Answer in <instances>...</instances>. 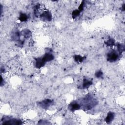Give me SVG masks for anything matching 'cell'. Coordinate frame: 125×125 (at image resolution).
Here are the masks:
<instances>
[{
    "instance_id": "cell-1",
    "label": "cell",
    "mask_w": 125,
    "mask_h": 125,
    "mask_svg": "<svg viewBox=\"0 0 125 125\" xmlns=\"http://www.w3.org/2000/svg\"><path fill=\"white\" fill-rule=\"evenodd\" d=\"M83 100V108L85 110H89L97 104V101L90 97L85 98Z\"/></svg>"
},
{
    "instance_id": "cell-2",
    "label": "cell",
    "mask_w": 125,
    "mask_h": 125,
    "mask_svg": "<svg viewBox=\"0 0 125 125\" xmlns=\"http://www.w3.org/2000/svg\"><path fill=\"white\" fill-rule=\"evenodd\" d=\"M2 125H21L22 121L20 119L3 117L1 119Z\"/></svg>"
},
{
    "instance_id": "cell-3",
    "label": "cell",
    "mask_w": 125,
    "mask_h": 125,
    "mask_svg": "<svg viewBox=\"0 0 125 125\" xmlns=\"http://www.w3.org/2000/svg\"><path fill=\"white\" fill-rule=\"evenodd\" d=\"M37 104L44 109H47L50 106L53 104V101L50 99H45L37 103Z\"/></svg>"
},
{
    "instance_id": "cell-4",
    "label": "cell",
    "mask_w": 125,
    "mask_h": 125,
    "mask_svg": "<svg viewBox=\"0 0 125 125\" xmlns=\"http://www.w3.org/2000/svg\"><path fill=\"white\" fill-rule=\"evenodd\" d=\"M40 19L44 21H49L52 19V15L49 11H44L40 15Z\"/></svg>"
},
{
    "instance_id": "cell-5",
    "label": "cell",
    "mask_w": 125,
    "mask_h": 125,
    "mask_svg": "<svg viewBox=\"0 0 125 125\" xmlns=\"http://www.w3.org/2000/svg\"><path fill=\"white\" fill-rule=\"evenodd\" d=\"M119 58V55L115 51H112L109 53L107 56V60L110 62L116 61Z\"/></svg>"
},
{
    "instance_id": "cell-6",
    "label": "cell",
    "mask_w": 125,
    "mask_h": 125,
    "mask_svg": "<svg viewBox=\"0 0 125 125\" xmlns=\"http://www.w3.org/2000/svg\"><path fill=\"white\" fill-rule=\"evenodd\" d=\"M46 62L43 59V57L38 58L36 59V62H35V66L38 68H40L44 66Z\"/></svg>"
},
{
    "instance_id": "cell-7",
    "label": "cell",
    "mask_w": 125,
    "mask_h": 125,
    "mask_svg": "<svg viewBox=\"0 0 125 125\" xmlns=\"http://www.w3.org/2000/svg\"><path fill=\"white\" fill-rule=\"evenodd\" d=\"M69 108L71 111H74L81 108V105L77 102H72L69 105Z\"/></svg>"
},
{
    "instance_id": "cell-8",
    "label": "cell",
    "mask_w": 125,
    "mask_h": 125,
    "mask_svg": "<svg viewBox=\"0 0 125 125\" xmlns=\"http://www.w3.org/2000/svg\"><path fill=\"white\" fill-rule=\"evenodd\" d=\"M114 117H115L114 113L110 111L107 113V115L105 119V121L107 123L109 124L113 121V120L114 118Z\"/></svg>"
},
{
    "instance_id": "cell-9",
    "label": "cell",
    "mask_w": 125,
    "mask_h": 125,
    "mask_svg": "<svg viewBox=\"0 0 125 125\" xmlns=\"http://www.w3.org/2000/svg\"><path fill=\"white\" fill-rule=\"evenodd\" d=\"M92 84V82L89 80H88L86 79H84L83 82V84L82 85V88L85 89L88 88Z\"/></svg>"
},
{
    "instance_id": "cell-10",
    "label": "cell",
    "mask_w": 125,
    "mask_h": 125,
    "mask_svg": "<svg viewBox=\"0 0 125 125\" xmlns=\"http://www.w3.org/2000/svg\"><path fill=\"white\" fill-rule=\"evenodd\" d=\"M42 57L46 62L51 61L53 60L54 58L53 55L52 53H49V52L46 53Z\"/></svg>"
},
{
    "instance_id": "cell-11",
    "label": "cell",
    "mask_w": 125,
    "mask_h": 125,
    "mask_svg": "<svg viewBox=\"0 0 125 125\" xmlns=\"http://www.w3.org/2000/svg\"><path fill=\"white\" fill-rule=\"evenodd\" d=\"M74 58L75 61L77 62H82L86 58L85 57H82L80 55H75Z\"/></svg>"
},
{
    "instance_id": "cell-12",
    "label": "cell",
    "mask_w": 125,
    "mask_h": 125,
    "mask_svg": "<svg viewBox=\"0 0 125 125\" xmlns=\"http://www.w3.org/2000/svg\"><path fill=\"white\" fill-rule=\"evenodd\" d=\"M28 19V16L26 14L24 13H21L19 17V20L21 21V22H24L25 21L27 20Z\"/></svg>"
},
{
    "instance_id": "cell-13",
    "label": "cell",
    "mask_w": 125,
    "mask_h": 125,
    "mask_svg": "<svg viewBox=\"0 0 125 125\" xmlns=\"http://www.w3.org/2000/svg\"><path fill=\"white\" fill-rule=\"evenodd\" d=\"M21 34L25 38H28L31 35V33L30 31L28 29H24V30H23Z\"/></svg>"
},
{
    "instance_id": "cell-14",
    "label": "cell",
    "mask_w": 125,
    "mask_h": 125,
    "mask_svg": "<svg viewBox=\"0 0 125 125\" xmlns=\"http://www.w3.org/2000/svg\"><path fill=\"white\" fill-rule=\"evenodd\" d=\"M105 43L108 46H112L115 44V41L113 39H109L106 42H105Z\"/></svg>"
},
{
    "instance_id": "cell-15",
    "label": "cell",
    "mask_w": 125,
    "mask_h": 125,
    "mask_svg": "<svg viewBox=\"0 0 125 125\" xmlns=\"http://www.w3.org/2000/svg\"><path fill=\"white\" fill-rule=\"evenodd\" d=\"M81 12L78 9H76L74 10L72 13V17L73 19H75L76 17L79 16Z\"/></svg>"
},
{
    "instance_id": "cell-16",
    "label": "cell",
    "mask_w": 125,
    "mask_h": 125,
    "mask_svg": "<svg viewBox=\"0 0 125 125\" xmlns=\"http://www.w3.org/2000/svg\"><path fill=\"white\" fill-rule=\"evenodd\" d=\"M117 48L118 49V51L120 54H121V53L125 50V47L124 46L121 44H118L117 45Z\"/></svg>"
},
{
    "instance_id": "cell-17",
    "label": "cell",
    "mask_w": 125,
    "mask_h": 125,
    "mask_svg": "<svg viewBox=\"0 0 125 125\" xmlns=\"http://www.w3.org/2000/svg\"><path fill=\"white\" fill-rule=\"evenodd\" d=\"M84 6V1H82V2L81 3L80 5H79L78 10H79L80 12H81L82 11H83V10Z\"/></svg>"
},
{
    "instance_id": "cell-18",
    "label": "cell",
    "mask_w": 125,
    "mask_h": 125,
    "mask_svg": "<svg viewBox=\"0 0 125 125\" xmlns=\"http://www.w3.org/2000/svg\"><path fill=\"white\" fill-rule=\"evenodd\" d=\"M103 72L101 70H99L98 71H97L96 73H95V76L97 78H101L103 76Z\"/></svg>"
},
{
    "instance_id": "cell-19",
    "label": "cell",
    "mask_w": 125,
    "mask_h": 125,
    "mask_svg": "<svg viewBox=\"0 0 125 125\" xmlns=\"http://www.w3.org/2000/svg\"><path fill=\"white\" fill-rule=\"evenodd\" d=\"M122 10L123 11H125V4H124L122 7Z\"/></svg>"
}]
</instances>
